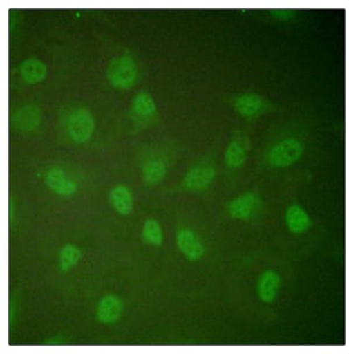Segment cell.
Here are the masks:
<instances>
[{
  "mask_svg": "<svg viewBox=\"0 0 349 354\" xmlns=\"http://www.w3.org/2000/svg\"><path fill=\"white\" fill-rule=\"evenodd\" d=\"M180 145L175 140H158L140 146L136 163L141 178L148 187H156L166 180L176 165Z\"/></svg>",
  "mask_w": 349,
  "mask_h": 354,
  "instance_id": "obj_1",
  "label": "cell"
},
{
  "mask_svg": "<svg viewBox=\"0 0 349 354\" xmlns=\"http://www.w3.org/2000/svg\"><path fill=\"white\" fill-rule=\"evenodd\" d=\"M96 131V119L91 110L81 103H66L59 107L57 119L59 139L63 144L84 145Z\"/></svg>",
  "mask_w": 349,
  "mask_h": 354,
  "instance_id": "obj_2",
  "label": "cell"
},
{
  "mask_svg": "<svg viewBox=\"0 0 349 354\" xmlns=\"http://www.w3.org/2000/svg\"><path fill=\"white\" fill-rule=\"evenodd\" d=\"M305 148V136L297 131H283L265 144L260 163L268 170L289 168L301 159Z\"/></svg>",
  "mask_w": 349,
  "mask_h": 354,
  "instance_id": "obj_3",
  "label": "cell"
},
{
  "mask_svg": "<svg viewBox=\"0 0 349 354\" xmlns=\"http://www.w3.org/2000/svg\"><path fill=\"white\" fill-rule=\"evenodd\" d=\"M217 175V154L214 151H207L191 163L182 181L176 185L175 192L197 194L206 192L212 187Z\"/></svg>",
  "mask_w": 349,
  "mask_h": 354,
  "instance_id": "obj_4",
  "label": "cell"
},
{
  "mask_svg": "<svg viewBox=\"0 0 349 354\" xmlns=\"http://www.w3.org/2000/svg\"><path fill=\"white\" fill-rule=\"evenodd\" d=\"M252 142L249 133L238 127L232 134L231 140L224 153L225 180L226 185H234L246 165Z\"/></svg>",
  "mask_w": 349,
  "mask_h": 354,
  "instance_id": "obj_5",
  "label": "cell"
},
{
  "mask_svg": "<svg viewBox=\"0 0 349 354\" xmlns=\"http://www.w3.org/2000/svg\"><path fill=\"white\" fill-rule=\"evenodd\" d=\"M129 134H138L161 122L156 102L147 90H141L133 98L129 110Z\"/></svg>",
  "mask_w": 349,
  "mask_h": 354,
  "instance_id": "obj_6",
  "label": "cell"
},
{
  "mask_svg": "<svg viewBox=\"0 0 349 354\" xmlns=\"http://www.w3.org/2000/svg\"><path fill=\"white\" fill-rule=\"evenodd\" d=\"M265 204L258 190H248L228 201L225 205V210L228 217L236 221L255 223L263 214Z\"/></svg>",
  "mask_w": 349,
  "mask_h": 354,
  "instance_id": "obj_7",
  "label": "cell"
},
{
  "mask_svg": "<svg viewBox=\"0 0 349 354\" xmlns=\"http://www.w3.org/2000/svg\"><path fill=\"white\" fill-rule=\"evenodd\" d=\"M229 104L240 117L250 122L274 112L277 109L274 102L258 93H239L232 97Z\"/></svg>",
  "mask_w": 349,
  "mask_h": 354,
  "instance_id": "obj_8",
  "label": "cell"
},
{
  "mask_svg": "<svg viewBox=\"0 0 349 354\" xmlns=\"http://www.w3.org/2000/svg\"><path fill=\"white\" fill-rule=\"evenodd\" d=\"M106 76L112 86L127 90L139 81V66L131 55L114 56L107 66Z\"/></svg>",
  "mask_w": 349,
  "mask_h": 354,
  "instance_id": "obj_9",
  "label": "cell"
},
{
  "mask_svg": "<svg viewBox=\"0 0 349 354\" xmlns=\"http://www.w3.org/2000/svg\"><path fill=\"white\" fill-rule=\"evenodd\" d=\"M283 277L279 270L268 268L258 275L255 292L258 299L265 306H272L279 301L283 289Z\"/></svg>",
  "mask_w": 349,
  "mask_h": 354,
  "instance_id": "obj_10",
  "label": "cell"
},
{
  "mask_svg": "<svg viewBox=\"0 0 349 354\" xmlns=\"http://www.w3.org/2000/svg\"><path fill=\"white\" fill-rule=\"evenodd\" d=\"M42 110L35 103H27L17 109L12 118V126L20 134H32L41 126Z\"/></svg>",
  "mask_w": 349,
  "mask_h": 354,
  "instance_id": "obj_11",
  "label": "cell"
},
{
  "mask_svg": "<svg viewBox=\"0 0 349 354\" xmlns=\"http://www.w3.org/2000/svg\"><path fill=\"white\" fill-rule=\"evenodd\" d=\"M44 183L56 195L74 196L78 192V183L66 174L62 167L53 166L44 174Z\"/></svg>",
  "mask_w": 349,
  "mask_h": 354,
  "instance_id": "obj_12",
  "label": "cell"
},
{
  "mask_svg": "<svg viewBox=\"0 0 349 354\" xmlns=\"http://www.w3.org/2000/svg\"><path fill=\"white\" fill-rule=\"evenodd\" d=\"M176 243L180 253L189 261H198L205 254V245L202 239L190 229H180L177 231Z\"/></svg>",
  "mask_w": 349,
  "mask_h": 354,
  "instance_id": "obj_13",
  "label": "cell"
},
{
  "mask_svg": "<svg viewBox=\"0 0 349 354\" xmlns=\"http://www.w3.org/2000/svg\"><path fill=\"white\" fill-rule=\"evenodd\" d=\"M284 223L287 231L292 234H303L308 232L313 225L312 217L298 202H292L284 212Z\"/></svg>",
  "mask_w": 349,
  "mask_h": 354,
  "instance_id": "obj_14",
  "label": "cell"
},
{
  "mask_svg": "<svg viewBox=\"0 0 349 354\" xmlns=\"http://www.w3.org/2000/svg\"><path fill=\"white\" fill-rule=\"evenodd\" d=\"M124 313V302L118 295L109 294L100 299L97 304V321L105 325H112L122 318Z\"/></svg>",
  "mask_w": 349,
  "mask_h": 354,
  "instance_id": "obj_15",
  "label": "cell"
},
{
  "mask_svg": "<svg viewBox=\"0 0 349 354\" xmlns=\"http://www.w3.org/2000/svg\"><path fill=\"white\" fill-rule=\"evenodd\" d=\"M47 64L35 56L23 59L20 64V75L23 81L30 84H35L44 80L47 76Z\"/></svg>",
  "mask_w": 349,
  "mask_h": 354,
  "instance_id": "obj_16",
  "label": "cell"
},
{
  "mask_svg": "<svg viewBox=\"0 0 349 354\" xmlns=\"http://www.w3.org/2000/svg\"><path fill=\"white\" fill-rule=\"evenodd\" d=\"M111 205L122 216H127L133 210V195L126 185H117L110 192Z\"/></svg>",
  "mask_w": 349,
  "mask_h": 354,
  "instance_id": "obj_17",
  "label": "cell"
},
{
  "mask_svg": "<svg viewBox=\"0 0 349 354\" xmlns=\"http://www.w3.org/2000/svg\"><path fill=\"white\" fill-rule=\"evenodd\" d=\"M82 253L81 248L76 246L75 243H66L59 253V270L63 273H68L81 261Z\"/></svg>",
  "mask_w": 349,
  "mask_h": 354,
  "instance_id": "obj_18",
  "label": "cell"
},
{
  "mask_svg": "<svg viewBox=\"0 0 349 354\" xmlns=\"http://www.w3.org/2000/svg\"><path fill=\"white\" fill-rule=\"evenodd\" d=\"M142 240L144 243L160 248L163 243V231L158 221L154 218H149L144 221V229H142Z\"/></svg>",
  "mask_w": 349,
  "mask_h": 354,
  "instance_id": "obj_19",
  "label": "cell"
},
{
  "mask_svg": "<svg viewBox=\"0 0 349 354\" xmlns=\"http://www.w3.org/2000/svg\"><path fill=\"white\" fill-rule=\"evenodd\" d=\"M21 294L18 290H13L8 296V326L11 330L17 326L21 315Z\"/></svg>",
  "mask_w": 349,
  "mask_h": 354,
  "instance_id": "obj_20",
  "label": "cell"
},
{
  "mask_svg": "<svg viewBox=\"0 0 349 354\" xmlns=\"http://www.w3.org/2000/svg\"><path fill=\"white\" fill-rule=\"evenodd\" d=\"M69 340L66 339V336L63 335H56V336L50 337L47 340H44V345H64Z\"/></svg>",
  "mask_w": 349,
  "mask_h": 354,
  "instance_id": "obj_21",
  "label": "cell"
},
{
  "mask_svg": "<svg viewBox=\"0 0 349 354\" xmlns=\"http://www.w3.org/2000/svg\"><path fill=\"white\" fill-rule=\"evenodd\" d=\"M294 12L296 11L291 8H277L274 11V15H279L281 18L287 19L294 15Z\"/></svg>",
  "mask_w": 349,
  "mask_h": 354,
  "instance_id": "obj_22",
  "label": "cell"
}]
</instances>
